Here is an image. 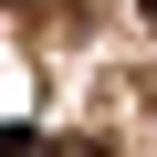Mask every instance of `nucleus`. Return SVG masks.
I'll return each mask as SVG.
<instances>
[{"instance_id": "1", "label": "nucleus", "mask_w": 157, "mask_h": 157, "mask_svg": "<svg viewBox=\"0 0 157 157\" xmlns=\"http://www.w3.org/2000/svg\"><path fill=\"white\" fill-rule=\"evenodd\" d=\"M42 157H105V147H94V136H63V147H42Z\"/></svg>"}, {"instance_id": "2", "label": "nucleus", "mask_w": 157, "mask_h": 157, "mask_svg": "<svg viewBox=\"0 0 157 157\" xmlns=\"http://www.w3.org/2000/svg\"><path fill=\"white\" fill-rule=\"evenodd\" d=\"M0 157H32V136H0Z\"/></svg>"}]
</instances>
